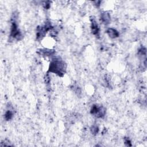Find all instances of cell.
Listing matches in <instances>:
<instances>
[{"label": "cell", "mask_w": 147, "mask_h": 147, "mask_svg": "<svg viewBox=\"0 0 147 147\" xmlns=\"http://www.w3.org/2000/svg\"><path fill=\"white\" fill-rule=\"evenodd\" d=\"M101 20L105 24H109L111 21V16L109 12H103L101 15Z\"/></svg>", "instance_id": "8992f818"}, {"label": "cell", "mask_w": 147, "mask_h": 147, "mask_svg": "<svg viewBox=\"0 0 147 147\" xmlns=\"http://www.w3.org/2000/svg\"><path fill=\"white\" fill-rule=\"evenodd\" d=\"M55 53L54 50H48V49H40L38 51V54L43 56H50Z\"/></svg>", "instance_id": "52a82bcc"}, {"label": "cell", "mask_w": 147, "mask_h": 147, "mask_svg": "<svg viewBox=\"0 0 147 147\" xmlns=\"http://www.w3.org/2000/svg\"><path fill=\"white\" fill-rule=\"evenodd\" d=\"M50 75L48 74H47L45 75V76L44 77V81H45V83H46L47 84H48L49 83H50Z\"/></svg>", "instance_id": "7c38bea8"}, {"label": "cell", "mask_w": 147, "mask_h": 147, "mask_svg": "<svg viewBox=\"0 0 147 147\" xmlns=\"http://www.w3.org/2000/svg\"><path fill=\"white\" fill-rule=\"evenodd\" d=\"M107 34L108 35V36H109V37H110L111 39H116L118 37H119V32L117 31L116 29L110 28L107 29L106 31Z\"/></svg>", "instance_id": "ba28073f"}, {"label": "cell", "mask_w": 147, "mask_h": 147, "mask_svg": "<svg viewBox=\"0 0 147 147\" xmlns=\"http://www.w3.org/2000/svg\"><path fill=\"white\" fill-rule=\"evenodd\" d=\"M67 65L66 63L59 58L52 60L49 67V73H54L59 77H63L66 71Z\"/></svg>", "instance_id": "6da1fadb"}, {"label": "cell", "mask_w": 147, "mask_h": 147, "mask_svg": "<svg viewBox=\"0 0 147 147\" xmlns=\"http://www.w3.org/2000/svg\"><path fill=\"white\" fill-rule=\"evenodd\" d=\"M16 18L12 17V26L11 29V37L16 39L17 40H21L23 38L21 32L18 29L17 25L16 24Z\"/></svg>", "instance_id": "7a4b0ae2"}, {"label": "cell", "mask_w": 147, "mask_h": 147, "mask_svg": "<svg viewBox=\"0 0 147 147\" xmlns=\"http://www.w3.org/2000/svg\"><path fill=\"white\" fill-rule=\"evenodd\" d=\"M90 113L97 118H102L106 114V109L102 106L94 105L91 107Z\"/></svg>", "instance_id": "3957f363"}, {"label": "cell", "mask_w": 147, "mask_h": 147, "mask_svg": "<svg viewBox=\"0 0 147 147\" xmlns=\"http://www.w3.org/2000/svg\"><path fill=\"white\" fill-rule=\"evenodd\" d=\"M99 131V127L96 125H93L91 126L90 128V132L92 133V135H97Z\"/></svg>", "instance_id": "9c48e42d"}, {"label": "cell", "mask_w": 147, "mask_h": 147, "mask_svg": "<svg viewBox=\"0 0 147 147\" xmlns=\"http://www.w3.org/2000/svg\"><path fill=\"white\" fill-rule=\"evenodd\" d=\"M12 145L10 144V142L8 141L7 140H4V141H2L1 143V146H11Z\"/></svg>", "instance_id": "4fadbf2b"}, {"label": "cell", "mask_w": 147, "mask_h": 147, "mask_svg": "<svg viewBox=\"0 0 147 147\" xmlns=\"http://www.w3.org/2000/svg\"><path fill=\"white\" fill-rule=\"evenodd\" d=\"M13 113L11 110H8L5 112L4 117L6 121L11 120L13 118Z\"/></svg>", "instance_id": "30bf717a"}, {"label": "cell", "mask_w": 147, "mask_h": 147, "mask_svg": "<svg viewBox=\"0 0 147 147\" xmlns=\"http://www.w3.org/2000/svg\"><path fill=\"white\" fill-rule=\"evenodd\" d=\"M50 1H45L44 2V4H43V6L45 9H48L50 8Z\"/></svg>", "instance_id": "9a60e30c"}, {"label": "cell", "mask_w": 147, "mask_h": 147, "mask_svg": "<svg viewBox=\"0 0 147 147\" xmlns=\"http://www.w3.org/2000/svg\"><path fill=\"white\" fill-rule=\"evenodd\" d=\"M48 31L44 27V26H39L37 28L36 31V39L37 40H41L46 35Z\"/></svg>", "instance_id": "5b68a950"}, {"label": "cell", "mask_w": 147, "mask_h": 147, "mask_svg": "<svg viewBox=\"0 0 147 147\" xmlns=\"http://www.w3.org/2000/svg\"><path fill=\"white\" fill-rule=\"evenodd\" d=\"M90 21H91V29L93 34L96 36H99V28L96 20H95V18H94L93 17H91Z\"/></svg>", "instance_id": "277c9868"}, {"label": "cell", "mask_w": 147, "mask_h": 147, "mask_svg": "<svg viewBox=\"0 0 147 147\" xmlns=\"http://www.w3.org/2000/svg\"><path fill=\"white\" fill-rule=\"evenodd\" d=\"M146 54V50L145 47H141L138 51V55L140 56H145Z\"/></svg>", "instance_id": "8fae6325"}, {"label": "cell", "mask_w": 147, "mask_h": 147, "mask_svg": "<svg viewBox=\"0 0 147 147\" xmlns=\"http://www.w3.org/2000/svg\"><path fill=\"white\" fill-rule=\"evenodd\" d=\"M124 141H125V144L126 146H132L131 141H130V140L129 139V138L128 137L124 138Z\"/></svg>", "instance_id": "5bb4252c"}, {"label": "cell", "mask_w": 147, "mask_h": 147, "mask_svg": "<svg viewBox=\"0 0 147 147\" xmlns=\"http://www.w3.org/2000/svg\"><path fill=\"white\" fill-rule=\"evenodd\" d=\"M94 3L95 4V5L97 6V7H99V6H100L101 2L100 1H94Z\"/></svg>", "instance_id": "2e32d148"}]
</instances>
